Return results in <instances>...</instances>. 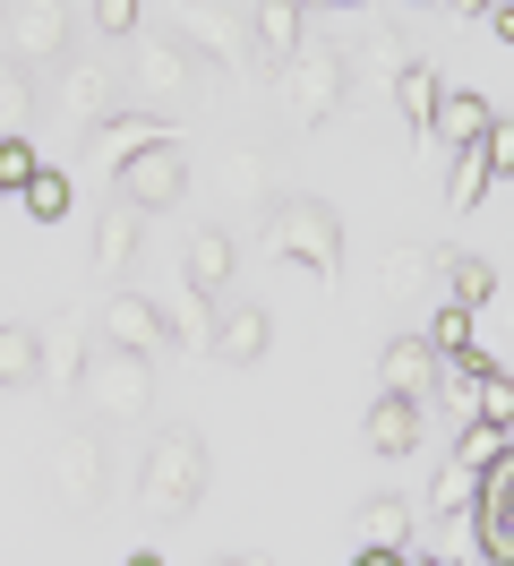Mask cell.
<instances>
[{
    "label": "cell",
    "instance_id": "cell-23",
    "mask_svg": "<svg viewBox=\"0 0 514 566\" xmlns=\"http://www.w3.org/2000/svg\"><path fill=\"white\" fill-rule=\"evenodd\" d=\"M352 541H360V549H411V506H403V497L352 506Z\"/></svg>",
    "mask_w": 514,
    "mask_h": 566
},
{
    "label": "cell",
    "instance_id": "cell-34",
    "mask_svg": "<svg viewBox=\"0 0 514 566\" xmlns=\"http://www.w3.org/2000/svg\"><path fill=\"white\" fill-rule=\"evenodd\" d=\"M137 9H146V0H95V35L103 43H129L137 35Z\"/></svg>",
    "mask_w": 514,
    "mask_h": 566
},
{
    "label": "cell",
    "instance_id": "cell-30",
    "mask_svg": "<svg viewBox=\"0 0 514 566\" xmlns=\"http://www.w3.org/2000/svg\"><path fill=\"white\" fill-rule=\"evenodd\" d=\"M377 283H386L395 301H411V292L429 283V249H420V241H395V249H386V266H377Z\"/></svg>",
    "mask_w": 514,
    "mask_h": 566
},
{
    "label": "cell",
    "instance_id": "cell-3",
    "mask_svg": "<svg viewBox=\"0 0 514 566\" xmlns=\"http://www.w3.org/2000/svg\"><path fill=\"white\" fill-rule=\"evenodd\" d=\"M198 52L180 35H146L137 27L129 35V70H120V95H137V112H180V104H198Z\"/></svg>",
    "mask_w": 514,
    "mask_h": 566
},
{
    "label": "cell",
    "instance_id": "cell-40",
    "mask_svg": "<svg viewBox=\"0 0 514 566\" xmlns=\"http://www.w3.org/2000/svg\"><path fill=\"white\" fill-rule=\"evenodd\" d=\"M0 9H9V0H0Z\"/></svg>",
    "mask_w": 514,
    "mask_h": 566
},
{
    "label": "cell",
    "instance_id": "cell-25",
    "mask_svg": "<svg viewBox=\"0 0 514 566\" xmlns=\"http://www.w3.org/2000/svg\"><path fill=\"white\" fill-rule=\"evenodd\" d=\"M506 455H514V429H497V421H463L454 429V463L489 472V463H506Z\"/></svg>",
    "mask_w": 514,
    "mask_h": 566
},
{
    "label": "cell",
    "instance_id": "cell-24",
    "mask_svg": "<svg viewBox=\"0 0 514 566\" xmlns=\"http://www.w3.org/2000/svg\"><path fill=\"white\" fill-rule=\"evenodd\" d=\"M489 189H497V164H489V146H454V189H445V214H472Z\"/></svg>",
    "mask_w": 514,
    "mask_h": 566
},
{
    "label": "cell",
    "instance_id": "cell-37",
    "mask_svg": "<svg viewBox=\"0 0 514 566\" xmlns=\"http://www.w3.org/2000/svg\"><path fill=\"white\" fill-rule=\"evenodd\" d=\"M445 9H463V18H480V9H497V0H445Z\"/></svg>",
    "mask_w": 514,
    "mask_h": 566
},
{
    "label": "cell",
    "instance_id": "cell-1",
    "mask_svg": "<svg viewBox=\"0 0 514 566\" xmlns=\"http://www.w3.org/2000/svg\"><path fill=\"white\" fill-rule=\"evenodd\" d=\"M206 497V438L198 429H155L146 438V463H137V506H146V524H189Z\"/></svg>",
    "mask_w": 514,
    "mask_h": 566
},
{
    "label": "cell",
    "instance_id": "cell-6",
    "mask_svg": "<svg viewBox=\"0 0 514 566\" xmlns=\"http://www.w3.org/2000/svg\"><path fill=\"white\" fill-rule=\"evenodd\" d=\"M112 198L137 207V214H171L189 198V155H180V146H137V155H120V164H112Z\"/></svg>",
    "mask_w": 514,
    "mask_h": 566
},
{
    "label": "cell",
    "instance_id": "cell-39",
    "mask_svg": "<svg viewBox=\"0 0 514 566\" xmlns=\"http://www.w3.org/2000/svg\"><path fill=\"white\" fill-rule=\"evenodd\" d=\"M129 566H164V558H155V549H137V558H129Z\"/></svg>",
    "mask_w": 514,
    "mask_h": 566
},
{
    "label": "cell",
    "instance_id": "cell-28",
    "mask_svg": "<svg viewBox=\"0 0 514 566\" xmlns=\"http://www.w3.org/2000/svg\"><path fill=\"white\" fill-rule=\"evenodd\" d=\"M18 207H27L34 223H61V214H69V172L34 164V172H27V189H18Z\"/></svg>",
    "mask_w": 514,
    "mask_h": 566
},
{
    "label": "cell",
    "instance_id": "cell-38",
    "mask_svg": "<svg viewBox=\"0 0 514 566\" xmlns=\"http://www.w3.org/2000/svg\"><path fill=\"white\" fill-rule=\"evenodd\" d=\"M301 9H369V0H301Z\"/></svg>",
    "mask_w": 514,
    "mask_h": 566
},
{
    "label": "cell",
    "instance_id": "cell-31",
    "mask_svg": "<svg viewBox=\"0 0 514 566\" xmlns=\"http://www.w3.org/2000/svg\"><path fill=\"white\" fill-rule=\"evenodd\" d=\"M420 344H429V353H438V360L472 353V344H480V335H472V310H454V301H445L438 318H429V335H420Z\"/></svg>",
    "mask_w": 514,
    "mask_h": 566
},
{
    "label": "cell",
    "instance_id": "cell-8",
    "mask_svg": "<svg viewBox=\"0 0 514 566\" xmlns=\"http://www.w3.org/2000/svg\"><path fill=\"white\" fill-rule=\"evenodd\" d=\"M103 481H112L103 429H61V438H52V490H61V506H69V515H95Z\"/></svg>",
    "mask_w": 514,
    "mask_h": 566
},
{
    "label": "cell",
    "instance_id": "cell-27",
    "mask_svg": "<svg viewBox=\"0 0 514 566\" xmlns=\"http://www.w3.org/2000/svg\"><path fill=\"white\" fill-rule=\"evenodd\" d=\"M472 497H480V472L445 455V472L429 481V515H438V524H445V515H472Z\"/></svg>",
    "mask_w": 514,
    "mask_h": 566
},
{
    "label": "cell",
    "instance_id": "cell-35",
    "mask_svg": "<svg viewBox=\"0 0 514 566\" xmlns=\"http://www.w3.org/2000/svg\"><path fill=\"white\" fill-rule=\"evenodd\" d=\"M27 172H34V146H27V138H0V189L18 198V189H27Z\"/></svg>",
    "mask_w": 514,
    "mask_h": 566
},
{
    "label": "cell",
    "instance_id": "cell-19",
    "mask_svg": "<svg viewBox=\"0 0 514 566\" xmlns=\"http://www.w3.org/2000/svg\"><path fill=\"white\" fill-rule=\"evenodd\" d=\"M420 429H429V412L411 403V395H395V387H377V403H369V455H411L420 447Z\"/></svg>",
    "mask_w": 514,
    "mask_h": 566
},
{
    "label": "cell",
    "instance_id": "cell-21",
    "mask_svg": "<svg viewBox=\"0 0 514 566\" xmlns=\"http://www.w3.org/2000/svg\"><path fill=\"white\" fill-rule=\"evenodd\" d=\"M438 353H429V344H420V335H395V344H386V387L395 395H411V403H420V412H429V403H438Z\"/></svg>",
    "mask_w": 514,
    "mask_h": 566
},
{
    "label": "cell",
    "instance_id": "cell-18",
    "mask_svg": "<svg viewBox=\"0 0 514 566\" xmlns=\"http://www.w3.org/2000/svg\"><path fill=\"white\" fill-rule=\"evenodd\" d=\"M61 112L77 120V129H95L103 112H120V70H112V61H69V77H61Z\"/></svg>",
    "mask_w": 514,
    "mask_h": 566
},
{
    "label": "cell",
    "instance_id": "cell-2",
    "mask_svg": "<svg viewBox=\"0 0 514 566\" xmlns=\"http://www.w3.org/2000/svg\"><path fill=\"white\" fill-rule=\"evenodd\" d=\"M77 403L95 412L103 429L112 421H146L155 412V360L146 353H120V344H86V369H77Z\"/></svg>",
    "mask_w": 514,
    "mask_h": 566
},
{
    "label": "cell",
    "instance_id": "cell-10",
    "mask_svg": "<svg viewBox=\"0 0 514 566\" xmlns=\"http://www.w3.org/2000/svg\"><path fill=\"white\" fill-rule=\"evenodd\" d=\"M86 344H95V310L86 301H69L61 318L34 335V378L52 395H77V369H86Z\"/></svg>",
    "mask_w": 514,
    "mask_h": 566
},
{
    "label": "cell",
    "instance_id": "cell-16",
    "mask_svg": "<svg viewBox=\"0 0 514 566\" xmlns=\"http://www.w3.org/2000/svg\"><path fill=\"white\" fill-rule=\"evenodd\" d=\"M489 129H497V104H489L480 86H438V112H429V146H445V155H454V146H480Z\"/></svg>",
    "mask_w": 514,
    "mask_h": 566
},
{
    "label": "cell",
    "instance_id": "cell-32",
    "mask_svg": "<svg viewBox=\"0 0 514 566\" xmlns=\"http://www.w3.org/2000/svg\"><path fill=\"white\" fill-rule=\"evenodd\" d=\"M472 421H497V429H514V378H506V369L472 378Z\"/></svg>",
    "mask_w": 514,
    "mask_h": 566
},
{
    "label": "cell",
    "instance_id": "cell-9",
    "mask_svg": "<svg viewBox=\"0 0 514 566\" xmlns=\"http://www.w3.org/2000/svg\"><path fill=\"white\" fill-rule=\"evenodd\" d=\"M61 52H69V0H9L0 9V61L34 70V61H61Z\"/></svg>",
    "mask_w": 514,
    "mask_h": 566
},
{
    "label": "cell",
    "instance_id": "cell-15",
    "mask_svg": "<svg viewBox=\"0 0 514 566\" xmlns=\"http://www.w3.org/2000/svg\"><path fill=\"white\" fill-rule=\"evenodd\" d=\"M266 344H274V318L258 310V301H240V310H223V301H214V326H206V353H214V360L258 369V360H266Z\"/></svg>",
    "mask_w": 514,
    "mask_h": 566
},
{
    "label": "cell",
    "instance_id": "cell-7",
    "mask_svg": "<svg viewBox=\"0 0 514 566\" xmlns=\"http://www.w3.org/2000/svg\"><path fill=\"white\" fill-rule=\"evenodd\" d=\"M171 35L189 43L198 61H214V70H249V9H232V0H180V18H171Z\"/></svg>",
    "mask_w": 514,
    "mask_h": 566
},
{
    "label": "cell",
    "instance_id": "cell-36",
    "mask_svg": "<svg viewBox=\"0 0 514 566\" xmlns=\"http://www.w3.org/2000/svg\"><path fill=\"white\" fill-rule=\"evenodd\" d=\"M206 566H274L266 549H232V558H206Z\"/></svg>",
    "mask_w": 514,
    "mask_h": 566
},
{
    "label": "cell",
    "instance_id": "cell-4",
    "mask_svg": "<svg viewBox=\"0 0 514 566\" xmlns=\"http://www.w3.org/2000/svg\"><path fill=\"white\" fill-rule=\"evenodd\" d=\"M266 241L292 258V266H308L317 283L343 275V214L326 207V198H274L266 207Z\"/></svg>",
    "mask_w": 514,
    "mask_h": 566
},
{
    "label": "cell",
    "instance_id": "cell-14",
    "mask_svg": "<svg viewBox=\"0 0 514 566\" xmlns=\"http://www.w3.org/2000/svg\"><path fill=\"white\" fill-rule=\"evenodd\" d=\"M137 249H146V214L112 198V207L95 214V241H86V266H95V283H120V275L137 266Z\"/></svg>",
    "mask_w": 514,
    "mask_h": 566
},
{
    "label": "cell",
    "instance_id": "cell-17",
    "mask_svg": "<svg viewBox=\"0 0 514 566\" xmlns=\"http://www.w3.org/2000/svg\"><path fill=\"white\" fill-rule=\"evenodd\" d=\"M301 43H308V9L301 0H249V61L283 70Z\"/></svg>",
    "mask_w": 514,
    "mask_h": 566
},
{
    "label": "cell",
    "instance_id": "cell-13",
    "mask_svg": "<svg viewBox=\"0 0 514 566\" xmlns=\"http://www.w3.org/2000/svg\"><path fill=\"white\" fill-rule=\"evenodd\" d=\"M103 344H120V353H171V310H155L146 292H112L103 301Z\"/></svg>",
    "mask_w": 514,
    "mask_h": 566
},
{
    "label": "cell",
    "instance_id": "cell-29",
    "mask_svg": "<svg viewBox=\"0 0 514 566\" xmlns=\"http://www.w3.org/2000/svg\"><path fill=\"white\" fill-rule=\"evenodd\" d=\"M34 129V86L18 61H0V138H27Z\"/></svg>",
    "mask_w": 514,
    "mask_h": 566
},
{
    "label": "cell",
    "instance_id": "cell-26",
    "mask_svg": "<svg viewBox=\"0 0 514 566\" xmlns=\"http://www.w3.org/2000/svg\"><path fill=\"white\" fill-rule=\"evenodd\" d=\"M214 180H223V207H266V164H258L249 146H232Z\"/></svg>",
    "mask_w": 514,
    "mask_h": 566
},
{
    "label": "cell",
    "instance_id": "cell-11",
    "mask_svg": "<svg viewBox=\"0 0 514 566\" xmlns=\"http://www.w3.org/2000/svg\"><path fill=\"white\" fill-rule=\"evenodd\" d=\"M77 138H86V155H95V164H120V155H137V146H180V120H171V112L120 104V112H103L95 129H77Z\"/></svg>",
    "mask_w": 514,
    "mask_h": 566
},
{
    "label": "cell",
    "instance_id": "cell-20",
    "mask_svg": "<svg viewBox=\"0 0 514 566\" xmlns=\"http://www.w3.org/2000/svg\"><path fill=\"white\" fill-rule=\"evenodd\" d=\"M429 275H445V301L454 310H489L497 301V266L480 249H429Z\"/></svg>",
    "mask_w": 514,
    "mask_h": 566
},
{
    "label": "cell",
    "instance_id": "cell-22",
    "mask_svg": "<svg viewBox=\"0 0 514 566\" xmlns=\"http://www.w3.org/2000/svg\"><path fill=\"white\" fill-rule=\"evenodd\" d=\"M438 86H445V77L429 70L420 52H403V61H395V112H403V129H411L420 146H429V112H438Z\"/></svg>",
    "mask_w": 514,
    "mask_h": 566
},
{
    "label": "cell",
    "instance_id": "cell-5",
    "mask_svg": "<svg viewBox=\"0 0 514 566\" xmlns=\"http://www.w3.org/2000/svg\"><path fill=\"white\" fill-rule=\"evenodd\" d=\"M274 86H283V112H292L301 129H317V120H335V112L352 104V52H335V43H301V52L274 70Z\"/></svg>",
    "mask_w": 514,
    "mask_h": 566
},
{
    "label": "cell",
    "instance_id": "cell-33",
    "mask_svg": "<svg viewBox=\"0 0 514 566\" xmlns=\"http://www.w3.org/2000/svg\"><path fill=\"white\" fill-rule=\"evenodd\" d=\"M0 387H34V326H0Z\"/></svg>",
    "mask_w": 514,
    "mask_h": 566
},
{
    "label": "cell",
    "instance_id": "cell-12",
    "mask_svg": "<svg viewBox=\"0 0 514 566\" xmlns=\"http://www.w3.org/2000/svg\"><path fill=\"white\" fill-rule=\"evenodd\" d=\"M180 283L198 292V301H223L240 283V241L223 232V223H198L189 232V249H180Z\"/></svg>",
    "mask_w": 514,
    "mask_h": 566
}]
</instances>
